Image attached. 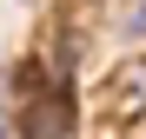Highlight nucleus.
I'll list each match as a JSON object with an SVG mask.
<instances>
[{
  "label": "nucleus",
  "mask_w": 146,
  "mask_h": 139,
  "mask_svg": "<svg viewBox=\"0 0 146 139\" xmlns=\"http://www.w3.org/2000/svg\"><path fill=\"white\" fill-rule=\"evenodd\" d=\"M0 139H20V126H13V113L0 106Z\"/></svg>",
  "instance_id": "obj_4"
},
{
  "label": "nucleus",
  "mask_w": 146,
  "mask_h": 139,
  "mask_svg": "<svg viewBox=\"0 0 146 139\" xmlns=\"http://www.w3.org/2000/svg\"><path fill=\"white\" fill-rule=\"evenodd\" d=\"M119 40L146 46V0H126V7H119Z\"/></svg>",
  "instance_id": "obj_3"
},
{
  "label": "nucleus",
  "mask_w": 146,
  "mask_h": 139,
  "mask_svg": "<svg viewBox=\"0 0 146 139\" xmlns=\"http://www.w3.org/2000/svg\"><path fill=\"white\" fill-rule=\"evenodd\" d=\"M113 113L133 119V126H146V60H126L113 73Z\"/></svg>",
  "instance_id": "obj_2"
},
{
  "label": "nucleus",
  "mask_w": 146,
  "mask_h": 139,
  "mask_svg": "<svg viewBox=\"0 0 146 139\" xmlns=\"http://www.w3.org/2000/svg\"><path fill=\"white\" fill-rule=\"evenodd\" d=\"M40 66H20V113L13 126L20 139H80V106H73V86L66 80H33Z\"/></svg>",
  "instance_id": "obj_1"
}]
</instances>
